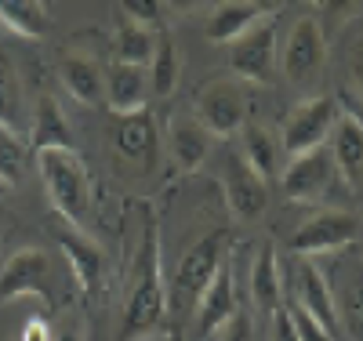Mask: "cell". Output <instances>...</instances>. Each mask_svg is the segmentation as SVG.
Masks as SVG:
<instances>
[{
    "instance_id": "6da1fadb",
    "label": "cell",
    "mask_w": 363,
    "mask_h": 341,
    "mask_svg": "<svg viewBox=\"0 0 363 341\" xmlns=\"http://www.w3.org/2000/svg\"><path fill=\"white\" fill-rule=\"evenodd\" d=\"M138 243L128 265V284L113 341H145L153 337L167 316V287H164V262H160V229L157 214L149 207H138Z\"/></svg>"
},
{
    "instance_id": "7a4b0ae2",
    "label": "cell",
    "mask_w": 363,
    "mask_h": 341,
    "mask_svg": "<svg viewBox=\"0 0 363 341\" xmlns=\"http://www.w3.org/2000/svg\"><path fill=\"white\" fill-rule=\"evenodd\" d=\"M33 157H37V171L48 189L55 218L80 225L87 214V203H91V178H87L80 152L77 149H40Z\"/></svg>"
},
{
    "instance_id": "3957f363",
    "label": "cell",
    "mask_w": 363,
    "mask_h": 341,
    "mask_svg": "<svg viewBox=\"0 0 363 341\" xmlns=\"http://www.w3.org/2000/svg\"><path fill=\"white\" fill-rule=\"evenodd\" d=\"M229 243H233V233L229 229H211L207 236H200L189 251L182 255L178 272H174V287L167 294V305L174 308L178 316H193L200 294L207 291V284L215 280L218 269L225 265Z\"/></svg>"
},
{
    "instance_id": "277c9868",
    "label": "cell",
    "mask_w": 363,
    "mask_h": 341,
    "mask_svg": "<svg viewBox=\"0 0 363 341\" xmlns=\"http://www.w3.org/2000/svg\"><path fill=\"white\" fill-rule=\"evenodd\" d=\"M109 152L113 164H120L131 174H149L160 164V128L153 109H135V113H113L109 116Z\"/></svg>"
},
{
    "instance_id": "5b68a950",
    "label": "cell",
    "mask_w": 363,
    "mask_h": 341,
    "mask_svg": "<svg viewBox=\"0 0 363 341\" xmlns=\"http://www.w3.org/2000/svg\"><path fill=\"white\" fill-rule=\"evenodd\" d=\"M323 269V280L335 298V316H338V337L363 341V258L352 247L330 255V265Z\"/></svg>"
},
{
    "instance_id": "8992f818",
    "label": "cell",
    "mask_w": 363,
    "mask_h": 341,
    "mask_svg": "<svg viewBox=\"0 0 363 341\" xmlns=\"http://www.w3.org/2000/svg\"><path fill=\"white\" fill-rule=\"evenodd\" d=\"M40 298L44 308H55V272L51 258L40 247H18V251L0 265V305L15 298Z\"/></svg>"
},
{
    "instance_id": "52a82bcc",
    "label": "cell",
    "mask_w": 363,
    "mask_h": 341,
    "mask_svg": "<svg viewBox=\"0 0 363 341\" xmlns=\"http://www.w3.org/2000/svg\"><path fill=\"white\" fill-rule=\"evenodd\" d=\"M229 47H233L229 51V69L236 73L240 84H269L272 80L277 58H280L277 22H272V15H262L247 33H240Z\"/></svg>"
},
{
    "instance_id": "ba28073f",
    "label": "cell",
    "mask_w": 363,
    "mask_h": 341,
    "mask_svg": "<svg viewBox=\"0 0 363 341\" xmlns=\"http://www.w3.org/2000/svg\"><path fill=\"white\" fill-rule=\"evenodd\" d=\"M338 102L330 95H313L306 102H298L287 120H284V131H280V145L287 157H298V152H309L327 145L330 131H335V120H338Z\"/></svg>"
},
{
    "instance_id": "9c48e42d",
    "label": "cell",
    "mask_w": 363,
    "mask_h": 341,
    "mask_svg": "<svg viewBox=\"0 0 363 341\" xmlns=\"http://www.w3.org/2000/svg\"><path fill=\"white\" fill-rule=\"evenodd\" d=\"M196 120L207 128L211 138H229L247 123V91L240 80H215L200 91Z\"/></svg>"
},
{
    "instance_id": "30bf717a",
    "label": "cell",
    "mask_w": 363,
    "mask_h": 341,
    "mask_svg": "<svg viewBox=\"0 0 363 341\" xmlns=\"http://www.w3.org/2000/svg\"><path fill=\"white\" fill-rule=\"evenodd\" d=\"M327 62V33H323V22L313 18V15H301L291 33L280 47V66H284V77L291 84H309Z\"/></svg>"
},
{
    "instance_id": "8fae6325",
    "label": "cell",
    "mask_w": 363,
    "mask_h": 341,
    "mask_svg": "<svg viewBox=\"0 0 363 341\" xmlns=\"http://www.w3.org/2000/svg\"><path fill=\"white\" fill-rule=\"evenodd\" d=\"M335 174H338L335 157H330L327 145H320V149L291 157V164L280 174V185H284L287 200L294 203H320L330 193V185H335Z\"/></svg>"
},
{
    "instance_id": "7c38bea8",
    "label": "cell",
    "mask_w": 363,
    "mask_h": 341,
    "mask_svg": "<svg viewBox=\"0 0 363 341\" xmlns=\"http://www.w3.org/2000/svg\"><path fill=\"white\" fill-rule=\"evenodd\" d=\"M359 233L356 214L349 211H320L309 222H301L298 233L291 236V251L301 258H316V255H335L342 247H352Z\"/></svg>"
},
{
    "instance_id": "4fadbf2b",
    "label": "cell",
    "mask_w": 363,
    "mask_h": 341,
    "mask_svg": "<svg viewBox=\"0 0 363 341\" xmlns=\"http://www.w3.org/2000/svg\"><path fill=\"white\" fill-rule=\"evenodd\" d=\"M222 189H225V207L236 222H255L269 203L265 178L244 160V152L233 149L222 164Z\"/></svg>"
},
{
    "instance_id": "5bb4252c",
    "label": "cell",
    "mask_w": 363,
    "mask_h": 341,
    "mask_svg": "<svg viewBox=\"0 0 363 341\" xmlns=\"http://www.w3.org/2000/svg\"><path fill=\"white\" fill-rule=\"evenodd\" d=\"M55 233V243H58V251H62L69 272H73V280L84 294H95L99 284H102V272H106V255H102V247L91 240L87 233H80V225H69L58 218V225L51 229Z\"/></svg>"
},
{
    "instance_id": "9a60e30c",
    "label": "cell",
    "mask_w": 363,
    "mask_h": 341,
    "mask_svg": "<svg viewBox=\"0 0 363 341\" xmlns=\"http://www.w3.org/2000/svg\"><path fill=\"white\" fill-rule=\"evenodd\" d=\"M236 291H233V269L229 262L218 269V276L207 284V291L200 294L196 308H193V334L196 337H211V334H218L233 316H236Z\"/></svg>"
},
{
    "instance_id": "2e32d148",
    "label": "cell",
    "mask_w": 363,
    "mask_h": 341,
    "mask_svg": "<svg viewBox=\"0 0 363 341\" xmlns=\"http://www.w3.org/2000/svg\"><path fill=\"white\" fill-rule=\"evenodd\" d=\"M58 77H62L66 91L80 106H102L106 102V69L95 55L69 47L58 58Z\"/></svg>"
},
{
    "instance_id": "e0dca14e",
    "label": "cell",
    "mask_w": 363,
    "mask_h": 341,
    "mask_svg": "<svg viewBox=\"0 0 363 341\" xmlns=\"http://www.w3.org/2000/svg\"><path fill=\"white\" fill-rule=\"evenodd\" d=\"M327 149L335 157V167L345 174V181L352 189H363V120L352 113H338Z\"/></svg>"
},
{
    "instance_id": "ac0fdd59",
    "label": "cell",
    "mask_w": 363,
    "mask_h": 341,
    "mask_svg": "<svg viewBox=\"0 0 363 341\" xmlns=\"http://www.w3.org/2000/svg\"><path fill=\"white\" fill-rule=\"evenodd\" d=\"M149 69L131 62H113L106 69V102L109 113H135L149 106Z\"/></svg>"
},
{
    "instance_id": "d6986e66",
    "label": "cell",
    "mask_w": 363,
    "mask_h": 341,
    "mask_svg": "<svg viewBox=\"0 0 363 341\" xmlns=\"http://www.w3.org/2000/svg\"><path fill=\"white\" fill-rule=\"evenodd\" d=\"M167 149L178 171H196L211 152V135L196 116H174L167 128Z\"/></svg>"
},
{
    "instance_id": "ffe728a7",
    "label": "cell",
    "mask_w": 363,
    "mask_h": 341,
    "mask_svg": "<svg viewBox=\"0 0 363 341\" xmlns=\"http://www.w3.org/2000/svg\"><path fill=\"white\" fill-rule=\"evenodd\" d=\"M294 305H301L313 320H320L330 334L338 337L335 298H330V287H327V280H323V269L313 265L309 258H301V265H298V301H294Z\"/></svg>"
},
{
    "instance_id": "44dd1931",
    "label": "cell",
    "mask_w": 363,
    "mask_h": 341,
    "mask_svg": "<svg viewBox=\"0 0 363 341\" xmlns=\"http://www.w3.org/2000/svg\"><path fill=\"white\" fill-rule=\"evenodd\" d=\"M29 149H77L73 145V128L51 95H40L37 109H33V128H29Z\"/></svg>"
},
{
    "instance_id": "7402d4cb",
    "label": "cell",
    "mask_w": 363,
    "mask_h": 341,
    "mask_svg": "<svg viewBox=\"0 0 363 341\" xmlns=\"http://www.w3.org/2000/svg\"><path fill=\"white\" fill-rule=\"evenodd\" d=\"M251 301L262 313H277L284 301V276H280V262H277V247L262 243L258 255L251 262Z\"/></svg>"
},
{
    "instance_id": "603a6c76",
    "label": "cell",
    "mask_w": 363,
    "mask_h": 341,
    "mask_svg": "<svg viewBox=\"0 0 363 341\" xmlns=\"http://www.w3.org/2000/svg\"><path fill=\"white\" fill-rule=\"evenodd\" d=\"M258 18H262L258 8H251L247 0H222L203 22V37L211 44H233L240 33H247Z\"/></svg>"
},
{
    "instance_id": "cb8c5ba5",
    "label": "cell",
    "mask_w": 363,
    "mask_h": 341,
    "mask_svg": "<svg viewBox=\"0 0 363 341\" xmlns=\"http://www.w3.org/2000/svg\"><path fill=\"white\" fill-rule=\"evenodd\" d=\"M240 135H244V145H240V152H244V160H247L262 178L280 174L284 145H280L277 135L265 128V123H244V128H240Z\"/></svg>"
},
{
    "instance_id": "d4e9b609",
    "label": "cell",
    "mask_w": 363,
    "mask_h": 341,
    "mask_svg": "<svg viewBox=\"0 0 363 341\" xmlns=\"http://www.w3.org/2000/svg\"><path fill=\"white\" fill-rule=\"evenodd\" d=\"M0 22L18 37L40 40L51 29V8L48 0H0Z\"/></svg>"
},
{
    "instance_id": "484cf974",
    "label": "cell",
    "mask_w": 363,
    "mask_h": 341,
    "mask_svg": "<svg viewBox=\"0 0 363 341\" xmlns=\"http://www.w3.org/2000/svg\"><path fill=\"white\" fill-rule=\"evenodd\" d=\"M0 128H8L26 138V102H22V84L11 55L0 47Z\"/></svg>"
},
{
    "instance_id": "4316f807",
    "label": "cell",
    "mask_w": 363,
    "mask_h": 341,
    "mask_svg": "<svg viewBox=\"0 0 363 341\" xmlns=\"http://www.w3.org/2000/svg\"><path fill=\"white\" fill-rule=\"evenodd\" d=\"M149 91H153L157 99H171L174 87H178V44L174 37L167 33V29H160L157 33V47H153V58H149Z\"/></svg>"
},
{
    "instance_id": "83f0119b",
    "label": "cell",
    "mask_w": 363,
    "mask_h": 341,
    "mask_svg": "<svg viewBox=\"0 0 363 341\" xmlns=\"http://www.w3.org/2000/svg\"><path fill=\"white\" fill-rule=\"evenodd\" d=\"M157 33L160 29H145L138 22H120L116 26V37H113V51H116V62H131V66H149L153 58V47H157Z\"/></svg>"
},
{
    "instance_id": "f1b7e54d",
    "label": "cell",
    "mask_w": 363,
    "mask_h": 341,
    "mask_svg": "<svg viewBox=\"0 0 363 341\" xmlns=\"http://www.w3.org/2000/svg\"><path fill=\"white\" fill-rule=\"evenodd\" d=\"M26 174V142L22 135L0 128V185H18Z\"/></svg>"
},
{
    "instance_id": "f546056e",
    "label": "cell",
    "mask_w": 363,
    "mask_h": 341,
    "mask_svg": "<svg viewBox=\"0 0 363 341\" xmlns=\"http://www.w3.org/2000/svg\"><path fill=\"white\" fill-rule=\"evenodd\" d=\"M120 11L128 22L145 29H164V0H120Z\"/></svg>"
},
{
    "instance_id": "4dcf8cb0",
    "label": "cell",
    "mask_w": 363,
    "mask_h": 341,
    "mask_svg": "<svg viewBox=\"0 0 363 341\" xmlns=\"http://www.w3.org/2000/svg\"><path fill=\"white\" fill-rule=\"evenodd\" d=\"M287 313H291V323H294V334H298V341H338L335 334H330L320 320H313L309 313H306V308H301V305H287Z\"/></svg>"
},
{
    "instance_id": "1f68e13d",
    "label": "cell",
    "mask_w": 363,
    "mask_h": 341,
    "mask_svg": "<svg viewBox=\"0 0 363 341\" xmlns=\"http://www.w3.org/2000/svg\"><path fill=\"white\" fill-rule=\"evenodd\" d=\"M323 4V22H327V29H338L349 15H356V8H359V0H320ZM323 29V33H327Z\"/></svg>"
},
{
    "instance_id": "d6a6232c",
    "label": "cell",
    "mask_w": 363,
    "mask_h": 341,
    "mask_svg": "<svg viewBox=\"0 0 363 341\" xmlns=\"http://www.w3.org/2000/svg\"><path fill=\"white\" fill-rule=\"evenodd\" d=\"M218 341H255V323H251V316L236 308V316L222 327V337H218Z\"/></svg>"
},
{
    "instance_id": "836d02e7",
    "label": "cell",
    "mask_w": 363,
    "mask_h": 341,
    "mask_svg": "<svg viewBox=\"0 0 363 341\" xmlns=\"http://www.w3.org/2000/svg\"><path fill=\"white\" fill-rule=\"evenodd\" d=\"M272 341H298L294 334V323H291V313L280 305L277 313H272Z\"/></svg>"
},
{
    "instance_id": "e575fe53",
    "label": "cell",
    "mask_w": 363,
    "mask_h": 341,
    "mask_svg": "<svg viewBox=\"0 0 363 341\" xmlns=\"http://www.w3.org/2000/svg\"><path fill=\"white\" fill-rule=\"evenodd\" d=\"M349 73H352V84H356V91H359V99H363V37L352 44V51H349Z\"/></svg>"
},
{
    "instance_id": "d590c367",
    "label": "cell",
    "mask_w": 363,
    "mask_h": 341,
    "mask_svg": "<svg viewBox=\"0 0 363 341\" xmlns=\"http://www.w3.org/2000/svg\"><path fill=\"white\" fill-rule=\"evenodd\" d=\"M22 341H51V327L44 316H33L26 327H22Z\"/></svg>"
},
{
    "instance_id": "8d00e7d4",
    "label": "cell",
    "mask_w": 363,
    "mask_h": 341,
    "mask_svg": "<svg viewBox=\"0 0 363 341\" xmlns=\"http://www.w3.org/2000/svg\"><path fill=\"white\" fill-rule=\"evenodd\" d=\"M203 4V0H164V11H171V15H189V11H196Z\"/></svg>"
},
{
    "instance_id": "74e56055",
    "label": "cell",
    "mask_w": 363,
    "mask_h": 341,
    "mask_svg": "<svg viewBox=\"0 0 363 341\" xmlns=\"http://www.w3.org/2000/svg\"><path fill=\"white\" fill-rule=\"evenodd\" d=\"M51 341H84V327L66 323V327H58V334H51Z\"/></svg>"
},
{
    "instance_id": "f35d334b",
    "label": "cell",
    "mask_w": 363,
    "mask_h": 341,
    "mask_svg": "<svg viewBox=\"0 0 363 341\" xmlns=\"http://www.w3.org/2000/svg\"><path fill=\"white\" fill-rule=\"evenodd\" d=\"M247 4L258 8V15H277V11L287 4V0H247Z\"/></svg>"
},
{
    "instance_id": "ab89813d",
    "label": "cell",
    "mask_w": 363,
    "mask_h": 341,
    "mask_svg": "<svg viewBox=\"0 0 363 341\" xmlns=\"http://www.w3.org/2000/svg\"><path fill=\"white\" fill-rule=\"evenodd\" d=\"M0 236H4V211H0Z\"/></svg>"
},
{
    "instance_id": "60d3db41",
    "label": "cell",
    "mask_w": 363,
    "mask_h": 341,
    "mask_svg": "<svg viewBox=\"0 0 363 341\" xmlns=\"http://www.w3.org/2000/svg\"><path fill=\"white\" fill-rule=\"evenodd\" d=\"M309 4H320V0H309Z\"/></svg>"
},
{
    "instance_id": "b9f144b4",
    "label": "cell",
    "mask_w": 363,
    "mask_h": 341,
    "mask_svg": "<svg viewBox=\"0 0 363 341\" xmlns=\"http://www.w3.org/2000/svg\"><path fill=\"white\" fill-rule=\"evenodd\" d=\"M174 341H186V337H174Z\"/></svg>"
},
{
    "instance_id": "7bdbcfd3",
    "label": "cell",
    "mask_w": 363,
    "mask_h": 341,
    "mask_svg": "<svg viewBox=\"0 0 363 341\" xmlns=\"http://www.w3.org/2000/svg\"><path fill=\"white\" fill-rule=\"evenodd\" d=\"M359 258H363V255H359Z\"/></svg>"
}]
</instances>
